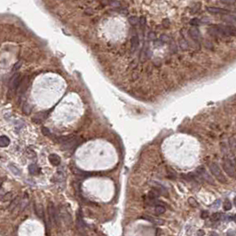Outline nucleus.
<instances>
[{"label": "nucleus", "mask_w": 236, "mask_h": 236, "mask_svg": "<svg viewBox=\"0 0 236 236\" xmlns=\"http://www.w3.org/2000/svg\"><path fill=\"white\" fill-rule=\"evenodd\" d=\"M208 215H209L208 211H202V218H206L208 217Z\"/></svg>", "instance_id": "obj_34"}, {"label": "nucleus", "mask_w": 236, "mask_h": 236, "mask_svg": "<svg viewBox=\"0 0 236 236\" xmlns=\"http://www.w3.org/2000/svg\"><path fill=\"white\" fill-rule=\"evenodd\" d=\"M20 66H21V62L20 61H18L15 65L13 66V71H16V70H18L20 68Z\"/></svg>", "instance_id": "obj_33"}, {"label": "nucleus", "mask_w": 236, "mask_h": 236, "mask_svg": "<svg viewBox=\"0 0 236 236\" xmlns=\"http://www.w3.org/2000/svg\"><path fill=\"white\" fill-rule=\"evenodd\" d=\"M197 174L199 175V177L205 180L208 184L209 185H215V181H214V179L211 178V176L207 172L206 169L203 168V167H200L197 169Z\"/></svg>", "instance_id": "obj_6"}, {"label": "nucleus", "mask_w": 236, "mask_h": 236, "mask_svg": "<svg viewBox=\"0 0 236 236\" xmlns=\"http://www.w3.org/2000/svg\"><path fill=\"white\" fill-rule=\"evenodd\" d=\"M233 220H234V222H235V224H236V214L233 216Z\"/></svg>", "instance_id": "obj_40"}, {"label": "nucleus", "mask_w": 236, "mask_h": 236, "mask_svg": "<svg viewBox=\"0 0 236 236\" xmlns=\"http://www.w3.org/2000/svg\"><path fill=\"white\" fill-rule=\"evenodd\" d=\"M209 169H210L211 174L216 178V179L218 182H220L222 184H225L227 182L225 176L224 175L223 171L221 170V169H220V167L218 166V163H216V162L210 163L209 164Z\"/></svg>", "instance_id": "obj_3"}, {"label": "nucleus", "mask_w": 236, "mask_h": 236, "mask_svg": "<svg viewBox=\"0 0 236 236\" xmlns=\"http://www.w3.org/2000/svg\"><path fill=\"white\" fill-rule=\"evenodd\" d=\"M76 222H77V226L81 229H83L84 227V222L83 220L82 215L81 214H78L77 215V218H76Z\"/></svg>", "instance_id": "obj_21"}, {"label": "nucleus", "mask_w": 236, "mask_h": 236, "mask_svg": "<svg viewBox=\"0 0 236 236\" xmlns=\"http://www.w3.org/2000/svg\"><path fill=\"white\" fill-rule=\"evenodd\" d=\"M35 210L36 215L40 218H44V210H43V206L41 205H35Z\"/></svg>", "instance_id": "obj_20"}, {"label": "nucleus", "mask_w": 236, "mask_h": 236, "mask_svg": "<svg viewBox=\"0 0 236 236\" xmlns=\"http://www.w3.org/2000/svg\"><path fill=\"white\" fill-rule=\"evenodd\" d=\"M221 19L225 21V22L229 23H236V14L235 15H229V14H225L221 17Z\"/></svg>", "instance_id": "obj_14"}, {"label": "nucleus", "mask_w": 236, "mask_h": 236, "mask_svg": "<svg viewBox=\"0 0 236 236\" xmlns=\"http://www.w3.org/2000/svg\"><path fill=\"white\" fill-rule=\"evenodd\" d=\"M109 1H112V0H103V2H104V3L106 2V4H108Z\"/></svg>", "instance_id": "obj_39"}, {"label": "nucleus", "mask_w": 236, "mask_h": 236, "mask_svg": "<svg viewBox=\"0 0 236 236\" xmlns=\"http://www.w3.org/2000/svg\"><path fill=\"white\" fill-rule=\"evenodd\" d=\"M42 132L44 133L46 136H51V132H50L49 129L46 128V127H43L42 128Z\"/></svg>", "instance_id": "obj_31"}, {"label": "nucleus", "mask_w": 236, "mask_h": 236, "mask_svg": "<svg viewBox=\"0 0 236 236\" xmlns=\"http://www.w3.org/2000/svg\"><path fill=\"white\" fill-rule=\"evenodd\" d=\"M179 45H180V47L183 49V50H186L188 48V44L187 42L185 40V39H181L179 41Z\"/></svg>", "instance_id": "obj_30"}, {"label": "nucleus", "mask_w": 236, "mask_h": 236, "mask_svg": "<svg viewBox=\"0 0 236 236\" xmlns=\"http://www.w3.org/2000/svg\"><path fill=\"white\" fill-rule=\"evenodd\" d=\"M23 109V112H24V114H26V115H29L30 114V112H31V108H30V106L29 105V104H25L24 106H23V108H22Z\"/></svg>", "instance_id": "obj_28"}, {"label": "nucleus", "mask_w": 236, "mask_h": 236, "mask_svg": "<svg viewBox=\"0 0 236 236\" xmlns=\"http://www.w3.org/2000/svg\"><path fill=\"white\" fill-rule=\"evenodd\" d=\"M188 203H189L192 207H195V208L199 207V203L196 202V200H195V198H193V197H190V198L188 199Z\"/></svg>", "instance_id": "obj_24"}, {"label": "nucleus", "mask_w": 236, "mask_h": 236, "mask_svg": "<svg viewBox=\"0 0 236 236\" xmlns=\"http://www.w3.org/2000/svg\"><path fill=\"white\" fill-rule=\"evenodd\" d=\"M233 204H234V206L236 207V196H235L234 199H233Z\"/></svg>", "instance_id": "obj_38"}, {"label": "nucleus", "mask_w": 236, "mask_h": 236, "mask_svg": "<svg viewBox=\"0 0 236 236\" xmlns=\"http://www.w3.org/2000/svg\"><path fill=\"white\" fill-rule=\"evenodd\" d=\"M223 209H224V210H225V211L230 210V209H232V203H231L229 201L224 202V203H223Z\"/></svg>", "instance_id": "obj_27"}, {"label": "nucleus", "mask_w": 236, "mask_h": 236, "mask_svg": "<svg viewBox=\"0 0 236 236\" xmlns=\"http://www.w3.org/2000/svg\"><path fill=\"white\" fill-rule=\"evenodd\" d=\"M222 166L224 170L225 171V173L232 179L236 180V167L232 163V162L229 159L225 157L222 162Z\"/></svg>", "instance_id": "obj_4"}, {"label": "nucleus", "mask_w": 236, "mask_h": 236, "mask_svg": "<svg viewBox=\"0 0 236 236\" xmlns=\"http://www.w3.org/2000/svg\"><path fill=\"white\" fill-rule=\"evenodd\" d=\"M21 79L22 78H20V75L18 73H16L11 79L10 81V89L11 90H17L18 87H19V85H20V83L21 81Z\"/></svg>", "instance_id": "obj_7"}, {"label": "nucleus", "mask_w": 236, "mask_h": 236, "mask_svg": "<svg viewBox=\"0 0 236 236\" xmlns=\"http://www.w3.org/2000/svg\"><path fill=\"white\" fill-rule=\"evenodd\" d=\"M58 142H60L65 148L72 149L79 146V144L82 142L80 139L75 136H67V137H60L58 139Z\"/></svg>", "instance_id": "obj_2"}, {"label": "nucleus", "mask_w": 236, "mask_h": 236, "mask_svg": "<svg viewBox=\"0 0 236 236\" xmlns=\"http://www.w3.org/2000/svg\"><path fill=\"white\" fill-rule=\"evenodd\" d=\"M9 168H10V169H11V171L12 172H13L15 175H20V169H18V168H16V166H14V165H13V164H10L9 165Z\"/></svg>", "instance_id": "obj_26"}, {"label": "nucleus", "mask_w": 236, "mask_h": 236, "mask_svg": "<svg viewBox=\"0 0 236 236\" xmlns=\"http://www.w3.org/2000/svg\"><path fill=\"white\" fill-rule=\"evenodd\" d=\"M48 159H49V162H51V164L53 166H59L60 163V157L56 154H51L49 155Z\"/></svg>", "instance_id": "obj_11"}, {"label": "nucleus", "mask_w": 236, "mask_h": 236, "mask_svg": "<svg viewBox=\"0 0 236 236\" xmlns=\"http://www.w3.org/2000/svg\"><path fill=\"white\" fill-rule=\"evenodd\" d=\"M209 33L213 36H236V28L225 25H212L209 29Z\"/></svg>", "instance_id": "obj_1"}, {"label": "nucleus", "mask_w": 236, "mask_h": 236, "mask_svg": "<svg viewBox=\"0 0 236 236\" xmlns=\"http://www.w3.org/2000/svg\"><path fill=\"white\" fill-rule=\"evenodd\" d=\"M28 83H29V78L27 76H25L21 79L19 87H18V93L19 94H22L26 92V90L28 88Z\"/></svg>", "instance_id": "obj_8"}, {"label": "nucleus", "mask_w": 236, "mask_h": 236, "mask_svg": "<svg viewBox=\"0 0 236 236\" xmlns=\"http://www.w3.org/2000/svg\"><path fill=\"white\" fill-rule=\"evenodd\" d=\"M160 195H161V194H160V192L155 188V189H154V190H151V191H150V192L148 193L147 196H148V198H149L150 200H155V199H157V198L159 197Z\"/></svg>", "instance_id": "obj_15"}, {"label": "nucleus", "mask_w": 236, "mask_h": 236, "mask_svg": "<svg viewBox=\"0 0 236 236\" xmlns=\"http://www.w3.org/2000/svg\"><path fill=\"white\" fill-rule=\"evenodd\" d=\"M188 33H189V36H190L193 39H194L195 41H200L201 38H202L201 33H200L199 29H198L197 28H195V27L191 28V29H189Z\"/></svg>", "instance_id": "obj_9"}, {"label": "nucleus", "mask_w": 236, "mask_h": 236, "mask_svg": "<svg viewBox=\"0 0 236 236\" xmlns=\"http://www.w3.org/2000/svg\"><path fill=\"white\" fill-rule=\"evenodd\" d=\"M235 163H236V157H235Z\"/></svg>", "instance_id": "obj_41"}, {"label": "nucleus", "mask_w": 236, "mask_h": 236, "mask_svg": "<svg viewBox=\"0 0 236 236\" xmlns=\"http://www.w3.org/2000/svg\"><path fill=\"white\" fill-rule=\"evenodd\" d=\"M10 144V139L7 136H1V138H0V146H1L2 147H5V146H9Z\"/></svg>", "instance_id": "obj_17"}, {"label": "nucleus", "mask_w": 236, "mask_h": 236, "mask_svg": "<svg viewBox=\"0 0 236 236\" xmlns=\"http://www.w3.org/2000/svg\"><path fill=\"white\" fill-rule=\"evenodd\" d=\"M206 10L211 13V14H227L228 11L223 8H218V7H213V6H209L207 7Z\"/></svg>", "instance_id": "obj_10"}, {"label": "nucleus", "mask_w": 236, "mask_h": 236, "mask_svg": "<svg viewBox=\"0 0 236 236\" xmlns=\"http://www.w3.org/2000/svg\"><path fill=\"white\" fill-rule=\"evenodd\" d=\"M29 171L30 174L36 175V174H38L40 172V169L36 164H30L29 167Z\"/></svg>", "instance_id": "obj_16"}, {"label": "nucleus", "mask_w": 236, "mask_h": 236, "mask_svg": "<svg viewBox=\"0 0 236 236\" xmlns=\"http://www.w3.org/2000/svg\"><path fill=\"white\" fill-rule=\"evenodd\" d=\"M129 22H130L132 26H136L139 23V18L132 16V17L129 18Z\"/></svg>", "instance_id": "obj_23"}, {"label": "nucleus", "mask_w": 236, "mask_h": 236, "mask_svg": "<svg viewBox=\"0 0 236 236\" xmlns=\"http://www.w3.org/2000/svg\"><path fill=\"white\" fill-rule=\"evenodd\" d=\"M219 204H220V201H219V200H218V201H216V202H215V203H213V204H212V206H213V207H218V206H219Z\"/></svg>", "instance_id": "obj_35"}, {"label": "nucleus", "mask_w": 236, "mask_h": 236, "mask_svg": "<svg viewBox=\"0 0 236 236\" xmlns=\"http://www.w3.org/2000/svg\"><path fill=\"white\" fill-rule=\"evenodd\" d=\"M201 20L200 19H198V18H194V19H192L191 20H190V24L192 25V26H198V25H200L202 22H201Z\"/></svg>", "instance_id": "obj_25"}, {"label": "nucleus", "mask_w": 236, "mask_h": 236, "mask_svg": "<svg viewBox=\"0 0 236 236\" xmlns=\"http://www.w3.org/2000/svg\"><path fill=\"white\" fill-rule=\"evenodd\" d=\"M221 214L220 213H215L212 215V220H218L221 218Z\"/></svg>", "instance_id": "obj_32"}, {"label": "nucleus", "mask_w": 236, "mask_h": 236, "mask_svg": "<svg viewBox=\"0 0 236 236\" xmlns=\"http://www.w3.org/2000/svg\"><path fill=\"white\" fill-rule=\"evenodd\" d=\"M197 234H198V235H203V234H204V232H197Z\"/></svg>", "instance_id": "obj_37"}, {"label": "nucleus", "mask_w": 236, "mask_h": 236, "mask_svg": "<svg viewBox=\"0 0 236 236\" xmlns=\"http://www.w3.org/2000/svg\"><path fill=\"white\" fill-rule=\"evenodd\" d=\"M220 3L226 5V6H232L236 3V0H219Z\"/></svg>", "instance_id": "obj_29"}, {"label": "nucleus", "mask_w": 236, "mask_h": 236, "mask_svg": "<svg viewBox=\"0 0 236 236\" xmlns=\"http://www.w3.org/2000/svg\"><path fill=\"white\" fill-rule=\"evenodd\" d=\"M140 23H141V25H145V23H146V19L144 18V17H142V18H140Z\"/></svg>", "instance_id": "obj_36"}, {"label": "nucleus", "mask_w": 236, "mask_h": 236, "mask_svg": "<svg viewBox=\"0 0 236 236\" xmlns=\"http://www.w3.org/2000/svg\"><path fill=\"white\" fill-rule=\"evenodd\" d=\"M20 197H16L13 201H12V202H11V204L9 205V207H8V209L10 210V211H13V210H14L15 209H16V207H17V205L20 203Z\"/></svg>", "instance_id": "obj_18"}, {"label": "nucleus", "mask_w": 236, "mask_h": 236, "mask_svg": "<svg viewBox=\"0 0 236 236\" xmlns=\"http://www.w3.org/2000/svg\"><path fill=\"white\" fill-rule=\"evenodd\" d=\"M166 209L164 206H162V204H158L155 206V215H162V214H163L165 212Z\"/></svg>", "instance_id": "obj_19"}, {"label": "nucleus", "mask_w": 236, "mask_h": 236, "mask_svg": "<svg viewBox=\"0 0 236 236\" xmlns=\"http://www.w3.org/2000/svg\"><path fill=\"white\" fill-rule=\"evenodd\" d=\"M48 215L53 224L59 225V213L53 202H50L48 204Z\"/></svg>", "instance_id": "obj_5"}, {"label": "nucleus", "mask_w": 236, "mask_h": 236, "mask_svg": "<svg viewBox=\"0 0 236 236\" xmlns=\"http://www.w3.org/2000/svg\"><path fill=\"white\" fill-rule=\"evenodd\" d=\"M48 112H40L36 115V116L33 118V121L36 123H40L41 122L44 121L47 117Z\"/></svg>", "instance_id": "obj_12"}, {"label": "nucleus", "mask_w": 236, "mask_h": 236, "mask_svg": "<svg viewBox=\"0 0 236 236\" xmlns=\"http://www.w3.org/2000/svg\"><path fill=\"white\" fill-rule=\"evenodd\" d=\"M139 46V36L137 35L133 36L132 37L131 40V48H132V52H135L138 47Z\"/></svg>", "instance_id": "obj_13"}, {"label": "nucleus", "mask_w": 236, "mask_h": 236, "mask_svg": "<svg viewBox=\"0 0 236 236\" xmlns=\"http://www.w3.org/2000/svg\"><path fill=\"white\" fill-rule=\"evenodd\" d=\"M12 195H13V193H12V192H9V193H7V194H6V195H1V200H2V202H6L9 201V200L12 198Z\"/></svg>", "instance_id": "obj_22"}]
</instances>
